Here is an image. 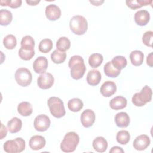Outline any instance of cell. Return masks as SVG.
<instances>
[{"label": "cell", "mask_w": 153, "mask_h": 153, "mask_svg": "<svg viewBox=\"0 0 153 153\" xmlns=\"http://www.w3.org/2000/svg\"><path fill=\"white\" fill-rule=\"evenodd\" d=\"M68 65L71 69V76L73 79L78 80L83 76L86 67L81 56L75 55L71 57L69 60Z\"/></svg>", "instance_id": "cell-1"}, {"label": "cell", "mask_w": 153, "mask_h": 153, "mask_svg": "<svg viewBox=\"0 0 153 153\" xmlns=\"http://www.w3.org/2000/svg\"><path fill=\"white\" fill-rule=\"evenodd\" d=\"M79 142L78 134L74 131L67 133L61 142L60 149L64 152H74Z\"/></svg>", "instance_id": "cell-2"}, {"label": "cell", "mask_w": 153, "mask_h": 153, "mask_svg": "<svg viewBox=\"0 0 153 153\" xmlns=\"http://www.w3.org/2000/svg\"><path fill=\"white\" fill-rule=\"evenodd\" d=\"M69 26L71 31L75 35L84 34L88 28V23L85 18L80 15L73 16L70 20Z\"/></svg>", "instance_id": "cell-3"}, {"label": "cell", "mask_w": 153, "mask_h": 153, "mask_svg": "<svg viewBox=\"0 0 153 153\" xmlns=\"http://www.w3.org/2000/svg\"><path fill=\"white\" fill-rule=\"evenodd\" d=\"M47 105L53 116L59 118L63 117L65 114V109L63 101L59 97H51L47 101Z\"/></svg>", "instance_id": "cell-4"}, {"label": "cell", "mask_w": 153, "mask_h": 153, "mask_svg": "<svg viewBox=\"0 0 153 153\" xmlns=\"http://www.w3.org/2000/svg\"><path fill=\"white\" fill-rule=\"evenodd\" d=\"M152 90L148 85L143 87L139 93H136L132 97V102L136 106H143L152 99Z\"/></svg>", "instance_id": "cell-5"}, {"label": "cell", "mask_w": 153, "mask_h": 153, "mask_svg": "<svg viewBox=\"0 0 153 153\" xmlns=\"http://www.w3.org/2000/svg\"><path fill=\"white\" fill-rule=\"evenodd\" d=\"M26 146L25 141L22 137L8 140L4 144V149L7 153H18L22 152Z\"/></svg>", "instance_id": "cell-6"}, {"label": "cell", "mask_w": 153, "mask_h": 153, "mask_svg": "<svg viewBox=\"0 0 153 153\" xmlns=\"http://www.w3.org/2000/svg\"><path fill=\"white\" fill-rule=\"evenodd\" d=\"M15 79L17 83L20 86L26 87L31 83L32 75L28 69L25 68H20L16 71Z\"/></svg>", "instance_id": "cell-7"}, {"label": "cell", "mask_w": 153, "mask_h": 153, "mask_svg": "<svg viewBox=\"0 0 153 153\" xmlns=\"http://www.w3.org/2000/svg\"><path fill=\"white\" fill-rule=\"evenodd\" d=\"M50 126V118L45 114H40L34 120V127L40 132L46 131Z\"/></svg>", "instance_id": "cell-8"}, {"label": "cell", "mask_w": 153, "mask_h": 153, "mask_svg": "<svg viewBox=\"0 0 153 153\" xmlns=\"http://www.w3.org/2000/svg\"><path fill=\"white\" fill-rule=\"evenodd\" d=\"M54 76L49 72H44L41 74L37 79V84L38 87L44 90L51 88L54 84Z\"/></svg>", "instance_id": "cell-9"}, {"label": "cell", "mask_w": 153, "mask_h": 153, "mask_svg": "<svg viewBox=\"0 0 153 153\" xmlns=\"http://www.w3.org/2000/svg\"><path fill=\"white\" fill-rule=\"evenodd\" d=\"M95 121V114L91 109L84 110L81 115V121L84 127L88 128L93 126Z\"/></svg>", "instance_id": "cell-10"}, {"label": "cell", "mask_w": 153, "mask_h": 153, "mask_svg": "<svg viewBox=\"0 0 153 153\" xmlns=\"http://www.w3.org/2000/svg\"><path fill=\"white\" fill-rule=\"evenodd\" d=\"M45 16L51 21H55L59 19L61 16L60 8L55 4H50L45 8Z\"/></svg>", "instance_id": "cell-11"}, {"label": "cell", "mask_w": 153, "mask_h": 153, "mask_svg": "<svg viewBox=\"0 0 153 153\" xmlns=\"http://www.w3.org/2000/svg\"><path fill=\"white\" fill-rule=\"evenodd\" d=\"M150 144V139L146 134L137 136L133 142V147L137 151L145 150Z\"/></svg>", "instance_id": "cell-12"}, {"label": "cell", "mask_w": 153, "mask_h": 153, "mask_svg": "<svg viewBox=\"0 0 153 153\" xmlns=\"http://www.w3.org/2000/svg\"><path fill=\"white\" fill-rule=\"evenodd\" d=\"M48 67V60L44 56L37 57L33 63V68L34 71L37 74H43L45 72Z\"/></svg>", "instance_id": "cell-13"}, {"label": "cell", "mask_w": 153, "mask_h": 153, "mask_svg": "<svg viewBox=\"0 0 153 153\" xmlns=\"http://www.w3.org/2000/svg\"><path fill=\"white\" fill-rule=\"evenodd\" d=\"M117 90V86L115 82L111 81H105L100 87V93L104 97H110L115 94Z\"/></svg>", "instance_id": "cell-14"}, {"label": "cell", "mask_w": 153, "mask_h": 153, "mask_svg": "<svg viewBox=\"0 0 153 153\" xmlns=\"http://www.w3.org/2000/svg\"><path fill=\"white\" fill-rule=\"evenodd\" d=\"M150 19V15L148 11L141 10L137 11L134 14V20L137 25L143 26L147 25Z\"/></svg>", "instance_id": "cell-15"}, {"label": "cell", "mask_w": 153, "mask_h": 153, "mask_svg": "<svg viewBox=\"0 0 153 153\" xmlns=\"http://www.w3.org/2000/svg\"><path fill=\"white\" fill-rule=\"evenodd\" d=\"M29 146L33 150H39L43 148L45 144L46 140L45 138L40 135H35L29 140Z\"/></svg>", "instance_id": "cell-16"}, {"label": "cell", "mask_w": 153, "mask_h": 153, "mask_svg": "<svg viewBox=\"0 0 153 153\" xmlns=\"http://www.w3.org/2000/svg\"><path fill=\"white\" fill-rule=\"evenodd\" d=\"M127 99L122 96H117L111 100L110 107L114 110H120L124 108L127 105Z\"/></svg>", "instance_id": "cell-17"}, {"label": "cell", "mask_w": 153, "mask_h": 153, "mask_svg": "<svg viewBox=\"0 0 153 153\" xmlns=\"http://www.w3.org/2000/svg\"><path fill=\"white\" fill-rule=\"evenodd\" d=\"M115 122L119 127H127L130 124V117L126 112H120L115 115Z\"/></svg>", "instance_id": "cell-18"}, {"label": "cell", "mask_w": 153, "mask_h": 153, "mask_svg": "<svg viewBox=\"0 0 153 153\" xmlns=\"http://www.w3.org/2000/svg\"><path fill=\"white\" fill-rule=\"evenodd\" d=\"M102 76L99 71L96 69H92L89 71L87 75V83L92 86L96 85L99 84Z\"/></svg>", "instance_id": "cell-19"}, {"label": "cell", "mask_w": 153, "mask_h": 153, "mask_svg": "<svg viewBox=\"0 0 153 153\" xmlns=\"http://www.w3.org/2000/svg\"><path fill=\"white\" fill-rule=\"evenodd\" d=\"M93 147L98 152H104L107 149L108 142L104 137L99 136L93 140Z\"/></svg>", "instance_id": "cell-20"}, {"label": "cell", "mask_w": 153, "mask_h": 153, "mask_svg": "<svg viewBox=\"0 0 153 153\" xmlns=\"http://www.w3.org/2000/svg\"><path fill=\"white\" fill-rule=\"evenodd\" d=\"M22 127V120L17 117H13L7 123L8 131L11 133H16L19 132Z\"/></svg>", "instance_id": "cell-21"}, {"label": "cell", "mask_w": 153, "mask_h": 153, "mask_svg": "<svg viewBox=\"0 0 153 153\" xmlns=\"http://www.w3.org/2000/svg\"><path fill=\"white\" fill-rule=\"evenodd\" d=\"M144 59L143 53L140 50H134L130 53V59L131 63L136 66L141 65Z\"/></svg>", "instance_id": "cell-22"}, {"label": "cell", "mask_w": 153, "mask_h": 153, "mask_svg": "<svg viewBox=\"0 0 153 153\" xmlns=\"http://www.w3.org/2000/svg\"><path fill=\"white\" fill-rule=\"evenodd\" d=\"M17 111L22 116H29L33 111L32 106L28 102H22L18 105Z\"/></svg>", "instance_id": "cell-23"}, {"label": "cell", "mask_w": 153, "mask_h": 153, "mask_svg": "<svg viewBox=\"0 0 153 153\" xmlns=\"http://www.w3.org/2000/svg\"><path fill=\"white\" fill-rule=\"evenodd\" d=\"M13 15L12 13L6 10L1 9L0 11V24L2 26H8L12 21Z\"/></svg>", "instance_id": "cell-24"}, {"label": "cell", "mask_w": 153, "mask_h": 153, "mask_svg": "<svg viewBox=\"0 0 153 153\" xmlns=\"http://www.w3.org/2000/svg\"><path fill=\"white\" fill-rule=\"evenodd\" d=\"M68 107L72 112H79L83 108V102L78 98H73L69 100Z\"/></svg>", "instance_id": "cell-25"}, {"label": "cell", "mask_w": 153, "mask_h": 153, "mask_svg": "<svg viewBox=\"0 0 153 153\" xmlns=\"http://www.w3.org/2000/svg\"><path fill=\"white\" fill-rule=\"evenodd\" d=\"M152 0H133L126 1L127 7L133 10L141 8L143 6L151 4H152Z\"/></svg>", "instance_id": "cell-26"}, {"label": "cell", "mask_w": 153, "mask_h": 153, "mask_svg": "<svg viewBox=\"0 0 153 153\" xmlns=\"http://www.w3.org/2000/svg\"><path fill=\"white\" fill-rule=\"evenodd\" d=\"M111 62L113 66L120 71L124 69L127 64L126 59L122 56H117L114 57Z\"/></svg>", "instance_id": "cell-27"}, {"label": "cell", "mask_w": 153, "mask_h": 153, "mask_svg": "<svg viewBox=\"0 0 153 153\" xmlns=\"http://www.w3.org/2000/svg\"><path fill=\"white\" fill-rule=\"evenodd\" d=\"M104 72L105 75L108 77L115 78L118 76L120 74V71L115 68L111 61L107 62L104 66Z\"/></svg>", "instance_id": "cell-28"}, {"label": "cell", "mask_w": 153, "mask_h": 153, "mask_svg": "<svg viewBox=\"0 0 153 153\" xmlns=\"http://www.w3.org/2000/svg\"><path fill=\"white\" fill-rule=\"evenodd\" d=\"M21 48L28 50H34L35 41L30 35H26L22 38L20 42Z\"/></svg>", "instance_id": "cell-29"}, {"label": "cell", "mask_w": 153, "mask_h": 153, "mask_svg": "<svg viewBox=\"0 0 153 153\" xmlns=\"http://www.w3.org/2000/svg\"><path fill=\"white\" fill-rule=\"evenodd\" d=\"M103 60V57L102 54L99 53H93L89 57L88 63L91 68H96L102 64Z\"/></svg>", "instance_id": "cell-30"}, {"label": "cell", "mask_w": 153, "mask_h": 153, "mask_svg": "<svg viewBox=\"0 0 153 153\" xmlns=\"http://www.w3.org/2000/svg\"><path fill=\"white\" fill-rule=\"evenodd\" d=\"M71 46V41L70 40L65 36L60 37L56 42V47L57 50L65 52L66 50H69Z\"/></svg>", "instance_id": "cell-31"}, {"label": "cell", "mask_w": 153, "mask_h": 153, "mask_svg": "<svg viewBox=\"0 0 153 153\" xmlns=\"http://www.w3.org/2000/svg\"><path fill=\"white\" fill-rule=\"evenodd\" d=\"M66 54L65 52L60 51L58 50H55L51 54V59L54 63L60 64L65 60Z\"/></svg>", "instance_id": "cell-32"}, {"label": "cell", "mask_w": 153, "mask_h": 153, "mask_svg": "<svg viewBox=\"0 0 153 153\" xmlns=\"http://www.w3.org/2000/svg\"><path fill=\"white\" fill-rule=\"evenodd\" d=\"M53 42L51 39L46 38L42 39L38 45L39 50L43 53H47L51 51L53 48Z\"/></svg>", "instance_id": "cell-33"}, {"label": "cell", "mask_w": 153, "mask_h": 153, "mask_svg": "<svg viewBox=\"0 0 153 153\" xmlns=\"http://www.w3.org/2000/svg\"><path fill=\"white\" fill-rule=\"evenodd\" d=\"M3 44L8 50H13L17 45V39L15 36L10 34L5 36L3 39Z\"/></svg>", "instance_id": "cell-34"}, {"label": "cell", "mask_w": 153, "mask_h": 153, "mask_svg": "<svg viewBox=\"0 0 153 153\" xmlns=\"http://www.w3.org/2000/svg\"><path fill=\"white\" fill-rule=\"evenodd\" d=\"M130 139V136L129 133L124 130L119 131L116 136V139L118 143L121 145L127 144Z\"/></svg>", "instance_id": "cell-35"}, {"label": "cell", "mask_w": 153, "mask_h": 153, "mask_svg": "<svg viewBox=\"0 0 153 153\" xmlns=\"http://www.w3.org/2000/svg\"><path fill=\"white\" fill-rule=\"evenodd\" d=\"M35 55V50H28L20 48L19 50V57L23 60H29Z\"/></svg>", "instance_id": "cell-36"}, {"label": "cell", "mask_w": 153, "mask_h": 153, "mask_svg": "<svg viewBox=\"0 0 153 153\" xmlns=\"http://www.w3.org/2000/svg\"><path fill=\"white\" fill-rule=\"evenodd\" d=\"M22 1L21 0H1V6H8L12 8H17L21 6Z\"/></svg>", "instance_id": "cell-37"}, {"label": "cell", "mask_w": 153, "mask_h": 153, "mask_svg": "<svg viewBox=\"0 0 153 153\" xmlns=\"http://www.w3.org/2000/svg\"><path fill=\"white\" fill-rule=\"evenodd\" d=\"M152 38H153V32L152 31L146 32L142 36L143 43L148 46L152 47Z\"/></svg>", "instance_id": "cell-38"}, {"label": "cell", "mask_w": 153, "mask_h": 153, "mask_svg": "<svg viewBox=\"0 0 153 153\" xmlns=\"http://www.w3.org/2000/svg\"><path fill=\"white\" fill-rule=\"evenodd\" d=\"M7 130L5 126H4L2 123H1V139H2L7 136Z\"/></svg>", "instance_id": "cell-39"}, {"label": "cell", "mask_w": 153, "mask_h": 153, "mask_svg": "<svg viewBox=\"0 0 153 153\" xmlns=\"http://www.w3.org/2000/svg\"><path fill=\"white\" fill-rule=\"evenodd\" d=\"M109 152L110 153H115V152H120V153L121 152V153H123L124 152V150L121 147L115 146H113L111 149V150L109 151Z\"/></svg>", "instance_id": "cell-40"}, {"label": "cell", "mask_w": 153, "mask_h": 153, "mask_svg": "<svg viewBox=\"0 0 153 153\" xmlns=\"http://www.w3.org/2000/svg\"><path fill=\"white\" fill-rule=\"evenodd\" d=\"M152 56H153V53L152 52H151L147 56V59H146V63L147 65L150 66V67H152Z\"/></svg>", "instance_id": "cell-41"}, {"label": "cell", "mask_w": 153, "mask_h": 153, "mask_svg": "<svg viewBox=\"0 0 153 153\" xmlns=\"http://www.w3.org/2000/svg\"><path fill=\"white\" fill-rule=\"evenodd\" d=\"M26 3L29 5H36L40 2L39 0H26Z\"/></svg>", "instance_id": "cell-42"}, {"label": "cell", "mask_w": 153, "mask_h": 153, "mask_svg": "<svg viewBox=\"0 0 153 153\" xmlns=\"http://www.w3.org/2000/svg\"><path fill=\"white\" fill-rule=\"evenodd\" d=\"M90 2L93 5L99 6L104 2V1H90Z\"/></svg>", "instance_id": "cell-43"}]
</instances>
